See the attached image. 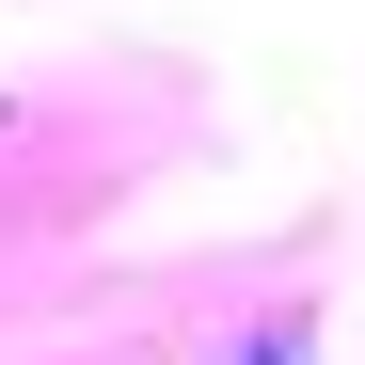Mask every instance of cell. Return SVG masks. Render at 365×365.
<instances>
[{
    "instance_id": "obj_1",
    "label": "cell",
    "mask_w": 365,
    "mask_h": 365,
    "mask_svg": "<svg viewBox=\"0 0 365 365\" xmlns=\"http://www.w3.org/2000/svg\"><path fill=\"white\" fill-rule=\"evenodd\" d=\"M222 365H318V334H302V318H270L255 349H222Z\"/></svg>"
}]
</instances>
